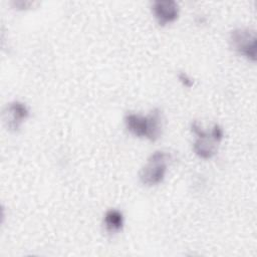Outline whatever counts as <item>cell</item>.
<instances>
[{"mask_svg":"<svg viewBox=\"0 0 257 257\" xmlns=\"http://www.w3.org/2000/svg\"><path fill=\"white\" fill-rule=\"evenodd\" d=\"M6 114L8 128L11 131H17L21 122L28 116L29 111L26 105L20 101H13L7 106Z\"/></svg>","mask_w":257,"mask_h":257,"instance_id":"obj_6","label":"cell"},{"mask_svg":"<svg viewBox=\"0 0 257 257\" xmlns=\"http://www.w3.org/2000/svg\"><path fill=\"white\" fill-rule=\"evenodd\" d=\"M104 225L108 232L115 233L121 230L123 225L122 214L117 210H109L105 213L104 216Z\"/></svg>","mask_w":257,"mask_h":257,"instance_id":"obj_7","label":"cell"},{"mask_svg":"<svg viewBox=\"0 0 257 257\" xmlns=\"http://www.w3.org/2000/svg\"><path fill=\"white\" fill-rule=\"evenodd\" d=\"M192 131L198 136L197 141L194 144V151L195 153L203 158V159H210L212 158L217 152V145L220 141H218L211 133L210 135L203 131L197 122L192 124Z\"/></svg>","mask_w":257,"mask_h":257,"instance_id":"obj_4","label":"cell"},{"mask_svg":"<svg viewBox=\"0 0 257 257\" xmlns=\"http://www.w3.org/2000/svg\"><path fill=\"white\" fill-rule=\"evenodd\" d=\"M125 126L136 137H145L151 141H156L161 135V114L158 108L151 111L147 116L135 113H127L124 117Z\"/></svg>","mask_w":257,"mask_h":257,"instance_id":"obj_1","label":"cell"},{"mask_svg":"<svg viewBox=\"0 0 257 257\" xmlns=\"http://www.w3.org/2000/svg\"><path fill=\"white\" fill-rule=\"evenodd\" d=\"M180 79L182 80V82L186 85V86H191L192 85V81L190 78H188V76L185 73H181L180 74Z\"/></svg>","mask_w":257,"mask_h":257,"instance_id":"obj_8","label":"cell"},{"mask_svg":"<svg viewBox=\"0 0 257 257\" xmlns=\"http://www.w3.org/2000/svg\"><path fill=\"white\" fill-rule=\"evenodd\" d=\"M233 48L251 60L256 59V36L248 29H236L231 33Z\"/></svg>","mask_w":257,"mask_h":257,"instance_id":"obj_3","label":"cell"},{"mask_svg":"<svg viewBox=\"0 0 257 257\" xmlns=\"http://www.w3.org/2000/svg\"><path fill=\"white\" fill-rule=\"evenodd\" d=\"M171 158V154L164 151H157L151 155L147 166H145L141 171V181L150 186L162 182L167 171V163Z\"/></svg>","mask_w":257,"mask_h":257,"instance_id":"obj_2","label":"cell"},{"mask_svg":"<svg viewBox=\"0 0 257 257\" xmlns=\"http://www.w3.org/2000/svg\"><path fill=\"white\" fill-rule=\"evenodd\" d=\"M154 14L161 25L174 21L178 17V5L174 1H156L153 4Z\"/></svg>","mask_w":257,"mask_h":257,"instance_id":"obj_5","label":"cell"}]
</instances>
